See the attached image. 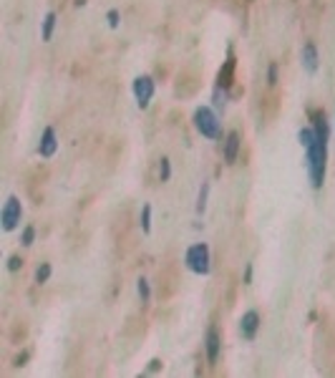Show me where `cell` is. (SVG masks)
<instances>
[{
	"instance_id": "30bf717a",
	"label": "cell",
	"mask_w": 335,
	"mask_h": 378,
	"mask_svg": "<svg viewBox=\"0 0 335 378\" xmlns=\"http://www.w3.org/2000/svg\"><path fill=\"white\" fill-rule=\"evenodd\" d=\"M318 61H320V58H318V48H315V43L308 41V43L303 46V66H305V71H308V73H315V71H318Z\"/></svg>"
},
{
	"instance_id": "8992f818",
	"label": "cell",
	"mask_w": 335,
	"mask_h": 378,
	"mask_svg": "<svg viewBox=\"0 0 335 378\" xmlns=\"http://www.w3.org/2000/svg\"><path fill=\"white\" fill-rule=\"evenodd\" d=\"M257 330H259V313L257 310H247L242 315V320H240V333H242L245 340H254Z\"/></svg>"
},
{
	"instance_id": "d6986e66",
	"label": "cell",
	"mask_w": 335,
	"mask_h": 378,
	"mask_svg": "<svg viewBox=\"0 0 335 378\" xmlns=\"http://www.w3.org/2000/svg\"><path fill=\"white\" fill-rule=\"evenodd\" d=\"M267 84L270 86L277 84V63H270V68H267Z\"/></svg>"
},
{
	"instance_id": "ac0fdd59",
	"label": "cell",
	"mask_w": 335,
	"mask_h": 378,
	"mask_svg": "<svg viewBox=\"0 0 335 378\" xmlns=\"http://www.w3.org/2000/svg\"><path fill=\"white\" fill-rule=\"evenodd\" d=\"M139 295H141V300H144V302H149V295H152V292H149V283H146L144 278L139 280Z\"/></svg>"
},
{
	"instance_id": "9a60e30c",
	"label": "cell",
	"mask_w": 335,
	"mask_h": 378,
	"mask_svg": "<svg viewBox=\"0 0 335 378\" xmlns=\"http://www.w3.org/2000/svg\"><path fill=\"white\" fill-rule=\"evenodd\" d=\"M207 194H209V184L204 182V184H202V189H199V199H197V212H204V207H207Z\"/></svg>"
},
{
	"instance_id": "7a4b0ae2",
	"label": "cell",
	"mask_w": 335,
	"mask_h": 378,
	"mask_svg": "<svg viewBox=\"0 0 335 378\" xmlns=\"http://www.w3.org/2000/svg\"><path fill=\"white\" fill-rule=\"evenodd\" d=\"M184 262H187V268L197 275H207L209 273V247L204 242L199 245H192L187 250V257H184Z\"/></svg>"
},
{
	"instance_id": "7c38bea8",
	"label": "cell",
	"mask_w": 335,
	"mask_h": 378,
	"mask_svg": "<svg viewBox=\"0 0 335 378\" xmlns=\"http://www.w3.org/2000/svg\"><path fill=\"white\" fill-rule=\"evenodd\" d=\"M53 28H56V13L51 10V13H46V18H43V41H51L53 38Z\"/></svg>"
},
{
	"instance_id": "e0dca14e",
	"label": "cell",
	"mask_w": 335,
	"mask_h": 378,
	"mask_svg": "<svg viewBox=\"0 0 335 378\" xmlns=\"http://www.w3.org/2000/svg\"><path fill=\"white\" fill-rule=\"evenodd\" d=\"M33 240H35V227H25V230H23V237H20V242H23L25 247H30V245H33Z\"/></svg>"
},
{
	"instance_id": "8fae6325",
	"label": "cell",
	"mask_w": 335,
	"mask_h": 378,
	"mask_svg": "<svg viewBox=\"0 0 335 378\" xmlns=\"http://www.w3.org/2000/svg\"><path fill=\"white\" fill-rule=\"evenodd\" d=\"M232 81H235V58L230 56L227 66L219 71V86H222V89H230V86H232Z\"/></svg>"
},
{
	"instance_id": "5b68a950",
	"label": "cell",
	"mask_w": 335,
	"mask_h": 378,
	"mask_svg": "<svg viewBox=\"0 0 335 378\" xmlns=\"http://www.w3.org/2000/svg\"><path fill=\"white\" fill-rule=\"evenodd\" d=\"M134 96H136V103L141 108H146L149 101H152V96H154V81L149 79V76H139V79L134 81Z\"/></svg>"
},
{
	"instance_id": "2e32d148",
	"label": "cell",
	"mask_w": 335,
	"mask_h": 378,
	"mask_svg": "<svg viewBox=\"0 0 335 378\" xmlns=\"http://www.w3.org/2000/svg\"><path fill=\"white\" fill-rule=\"evenodd\" d=\"M159 177H162V182H169V177H171V164H169V159H162V164H159Z\"/></svg>"
},
{
	"instance_id": "5bb4252c",
	"label": "cell",
	"mask_w": 335,
	"mask_h": 378,
	"mask_svg": "<svg viewBox=\"0 0 335 378\" xmlns=\"http://www.w3.org/2000/svg\"><path fill=\"white\" fill-rule=\"evenodd\" d=\"M51 273H53V268L48 262H43L41 268H38V273H35V283L38 285H43V283H48V278H51Z\"/></svg>"
},
{
	"instance_id": "6da1fadb",
	"label": "cell",
	"mask_w": 335,
	"mask_h": 378,
	"mask_svg": "<svg viewBox=\"0 0 335 378\" xmlns=\"http://www.w3.org/2000/svg\"><path fill=\"white\" fill-rule=\"evenodd\" d=\"M328 119L325 111H313V129H300V144L305 149V162L310 172V182L315 189L323 187L325 179V159H328Z\"/></svg>"
},
{
	"instance_id": "ffe728a7",
	"label": "cell",
	"mask_w": 335,
	"mask_h": 378,
	"mask_svg": "<svg viewBox=\"0 0 335 378\" xmlns=\"http://www.w3.org/2000/svg\"><path fill=\"white\" fill-rule=\"evenodd\" d=\"M20 265H23V260H20L18 255H10V260H8V270H10V273H15V270L20 268Z\"/></svg>"
},
{
	"instance_id": "9c48e42d",
	"label": "cell",
	"mask_w": 335,
	"mask_h": 378,
	"mask_svg": "<svg viewBox=\"0 0 335 378\" xmlns=\"http://www.w3.org/2000/svg\"><path fill=\"white\" fill-rule=\"evenodd\" d=\"M219 348H222V338H219L217 328H209V333H207V358H209V363H217Z\"/></svg>"
},
{
	"instance_id": "4fadbf2b",
	"label": "cell",
	"mask_w": 335,
	"mask_h": 378,
	"mask_svg": "<svg viewBox=\"0 0 335 378\" xmlns=\"http://www.w3.org/2000/svg\"><path fill=\"white\" fill-rule=\"evenodd\" d=\"M141 230L146 235L152 232V204H144V209H141Z\"/></svg>"
},
{
	"instance_id": "3957f363",
	"label": "cell",
	"mask_w": 335,
	"mask_h": 378,
	"mask_svg": "<svg viewBox=\"0 0 335 378\" xmlns=\"http://www.w3.org/2000/svg\"><path fill=\"white\" fill-rule=\"evenodd\" d=\"M194 126H197V131H199L202 136H207V139H217V136H219L217 113H214L212 108H207V106L197 108V113H194Z\"/></svg>"
},
{
	"instance_id": "cb8c5ba5",
	"label": "cell",
	"mask_w": 335,
	"mask_h": 378,
	"mask_svg": "<svg viewBox=\"0 0 335 378\" xmlns=\"http://www.w3.org/2000/svg\"><path fill=\"white\" fill-rule=\"evenodd\" d=\"M159 366H162V363H159V361H152V366H149V373H154V371H157V368H159Z\"/></svg>"
},
{
	"instance_id": "7402d4cb",
	"label": "cell",
	"mask_w": 335,
	"mask_h": 378,
	"mask_svg": "<svg viewBox=\"0 0 335 378\" xmlns=\"http://www.w3.org/2000/svg\"><path fill=\"white\" fill-rule=\"evenodd\" d=\"M225 98H227V96H225V91H219V89L214 91V106H217V108L225 106Z\"/></svg>"
},
{
	"instance_id": "44dd1931",
	"label": "cell",
	"mask_w": 335,
	"mask_h": 378,
	"mask_svg": "<svg viewBox=\"0 0 335 378\" xmlns=\"http://www.w3.org/2000/svg\"><path fill=\"white\" fill-rule=\"evenodd\" d=\"M106 18H108V25H111V28H116V25H119V10H116V8H111Z\"/></svg>"
},
{
	"instance_id": "ba28073f",
	"label": "cell",
	"mask_w": 335,
	"mask_h": 378,
	"mask_svg": "<svg viewBox=\"0 0 335 378\" xmlns=\"http://www.w3.org/2000/svg\"><path fill=\"white\" fill-rule=\"evenodd\" d=\"M56 149H58V139H56V131L48 126L41 136V144H38V151H41V157H53L56 154Z\"/></svg>"
},
{
	"instance_id": "277c9868",
	"label": "cell",
	"mask_w": 335,
	"mask_h": 378,
	"mask_svg": "<svg viewBox=\"0 0 335 378\" xmlns=\"http://www.w3.org/2000/svg\"><path fill=\"white\" fill-rule=\"evenodd\" d=\"M20 214H23L20 199H18L15 194H10L8 202H5V207H3V212H0V219H3V230H5V232L15 230L18 222H20Z\"/></svg>"
},
{
	"instance_id": "603a6c76",
	"label": "cell",
	"mask_w": 335,
	"mask_h": 378,
	"mask_svg": "<svg viewBox=\"0 0 335 378\" xmlns=\"http://www.w3.org/2000/svg\"><path fill=\"white\" fill-rule=\"evenodd\" d=\"M245 283H247V285L252 283V265H247V273H245Z\"/></svg>"
},
{
	"instance_id": "52a82bcc",
	"label": "cell",
	"mask_w": 335,
	"mask_h": 378,
	"mask_svg": "<svg viewBox=\"0 0 335 378\" xmlns=\"http://www.w3.org/2000/svg\"><path fill=\"white\" fill-rule=\"evenodd\" d=\"M240 146H242V141H240V131H230V134H227V139H225V162H227V164H235V162H237Z\"/></svg>"
},
{
	"instance_id": "d4e9b609",
	"label": "cell",
	"mask_w": 335,
	"mask_h": 378,
	"mask_svg": "<svg viewBox=\"0 0 335 378\" xmlns=\"http://www.w3.org/2000/svg\"><path fill=\"white\" fill-rule=\"evenodd\" d=\"M76 5H86V0H76Z\"/></svg>"
}]
</instances>
